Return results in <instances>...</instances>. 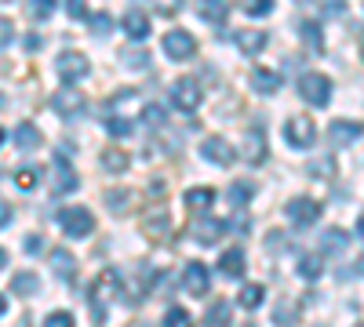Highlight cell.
I'll return each mask as SVG.
<instances>
[{
    "instance_id": "1",
    "label": "cell",
    "mask_w": 364,
    "mask_h": 327,
    "mask_svg": "<svg viewBox=\"0 0 364 327\" xmlns=\"http://www.w3.org/2000/svg\"><path fill=\"white\" fill-rule=\"evenodd\" d=\"M120 294V273L117 270H106L99 280H95V287H91V316L95 320H106V309H109V302Z\"/></svg>"
},
{
    "instance_id": "2",
    "label": "cell",
    "mask_w": 364,
    "mask_h": 327,
    "mask_svg": "<svg viewBox=\"0 0 364 327\" xmlns=\"http://www.w3.org/2000/svg\"><path fill=\"white\" fill-rule=\"evenodd\" d=\"M58 226H63V233L73 236V240H84V236L95 233V218H91L87 207H63V211H58Z\"/></svg>"
},
{
    "instance_id": "3",
    "label": "cell",
    "mask_w": 364,
    "mask_h": 327,
    "mask_svg": "<svg viewBox=\"0 0 364 327\" xmlns=\"http://www.w3.org/2000/svg\"><path fill=\"white\" fill-rule=\"evenodd\" d=\"M48 182H51V196H66V193H73V189L80 186V178H77L73 164L58 153V157L51 160V167H48Z\"/></svg>"
},
{
    "instance_id": "4",
    "label": "cell",
    "mask_w": 364,
    "mask_h": 327,
    "mask_svg": "<svg viewBox=\"0 0 364 327\" xmlns=\"http://www.w3.org/2000/svg\"><path fill=\"white\" fill-rule=\"evenodd\" d=\"M299 95L306 99V106H328V99H331V80L324 77V73H302V80H299Z\"/></svg>"
},
{
    "instance_id": "5",
    "label": "cell",
    "mask_w": 364,
    "mask_h": 327,
    "mask_svg": "<svg viewBox=\"0 0 364 327\" xmlns=\"http://www.w3.org/2000/svg\"><path fill=\"white\" fill-rule=\"evenodd\" d=\"M284 135H288V145H295V150H310V145L317 142V128L310 116H291V121L284 124Z\"/></svg>"
},
{
    "instance_id": "6",
    "label": "cell",
    "mask_w": 364,
    "mask_h": 327,
    "mask_svg": "<svg viewBox=\"0 0 364 327\" xmlns=\"http://www.w3.org/2000/svg\"><path fill=\"white\" fill-rule=\"evenodd\" d=\"M55 70H58V77H63L66 84H77V80L87 77L91 62H87V55H80V51H63L58 62H55Z\"/></svg>"
},
{
    "instance_id": "7",
    "label": "cell",
    "mask_w": 364,
    "mask_h": 327,
    "mask_svg": "<svg viewBox=\"0 0 364 327\" xmlns=\"http://www.w3.org/2000/svg\"><path fill=\"white\" fill-rule=\"evenodd\" d=\"M171 106L182 109V113H193V109L200 106V84L190 80V77L175 80V84H171Z\"/></svg>"
},
{
    "instance_id": "8",
    "label": "cell",
    "mask_w": 364,
    "mask_h": 327,
    "mask_svg": "<svg viewBox=\"0 0 364 327\" xmlns=\"http://www.w3.org/2000/svg\"><path fill=\"white\" fill-rule=\"evenodd\" d=\"M288 218L295 229H310L321 218V204L310 196H295V200H288Z\"/></svg>"
},
{
    "instance_id": "9",
    "label": "cell",
    "mask_w": 364,
    "mask_h": 327,
    "mask_svg": "<svg viewBox=\"0 0 364 327\" xmlns=\"http://www.w3.org/2000/svg\"><path fill=\"white\" fill-rule=\"evenodd\" d=\"M164 51H168V58H175V62H186V58H193V51H197V40L186 33V29H171V33L164 37Z\"/></svg>"
},
{
    "instance_id": "10",
    "label": "cell",
    "mask_w": 364,
    "mask_h": 327,
    "mask_svg": "<svg viewBox=\"0 0 364 327\" xmlns=\"http://www.w3.org/2000/svg\"><path fill=\"white\" fill-rule=\"evenodd\" d=\"M208 287H211V280H208V265H200V262H186V270H182V291H190L193 299H204Z\"/></svg>"
},
{
    "instance_id": "11",
    "label": "cell",
    "mask_w": 364,
    "mask_h": 327,
    "mask_svg": "<svg viewBox=\"0 0 364 327\" xmlns=\"http://www.w3.org/2000/svg\"><path fill=\"white\" fill-rule=\"evenodd\" d=\"M200 153H204V160H208V164H215V167H230V164L237 160L233 145H230L226 138H204Z\"/></svg>"
},
{
    "instance_id": "12",
    "label": "cell",
    "mask_w": 364,
    "mask_h": 327,
    "mask_svg": "<svg viewBox=\"0 0 364 327\" xmlns=\"http://www.w3.org/2000/svg\"><path fill=\"white\" fill-rule=\"evenodd\" d=\"M223 233H230V226L223 218H200V222L190 226V236H193L197 244H219Z\"/></svg>"
},
{
    "instance_id": "13",
    "label": "cell",
    "mask_w": 364,
    "mask_h": 327,
    "mask_svg": "<svg viewBox=\"0 0 364 327\" xmlns=\"http://www.w3.org/2000/svg\"><path fill=\"white\" fill-rule=\"evenodd\" d=\"M360 135H364V128H360L357 121H331V124H328L331 145H353Z\"/></svg>"
},
{
    "instance_id": "14",
    "label": "cell",
    "mask_w": 364,
    "mask_h": 327,
    "mask_svg": "<svg viewBox=\"0 0 364 327\" xmlns=\"http://www.w3.org/2000/svg\"><path fill=\"white\" fill-rule=\"evenodd\" d=\"M245 270H248V258H245V251H240V248L219 255V273H226L230 280H240V277H245Z\"/></svg>"
},
{
    "instance_id": "15",
    "label": "cell",
    "mask_w": 364,
    "mask_h": 327,
    "mask_svg": "<svg viewBox=\"0 0 364 327\" xmlns=\"http://www.w3.org/2000/svg\"><path fill=\"white\" fill-rule=\"evenodd\" d=\"M51 106H55V113L73 116V113H80V109H84V95H80V92H73V84H66L63 92H58V95L51 99Z\"/></svg>"
},
{
    "instance_id": "16",
    "label": "cell",
    "mask_w": 364,
    "mask_h": 327,
    "mask_svg": "<svg viewBox=\"0 0 364 327\" xmlns=\"http://www.w3.org/2000/svg\"><path fill=\"white\" fill-rule=\"evenodd\" d=\"M233 40H237V48L245 51V55H259L269 44V33H266V29H240Z\"/></svg>"
},
{
    "instance_id": "17",
    "label": "cell",
    "mask_w": 364,
    "mask_h": 327,
    "mask_svg": "<svg viewBox=\"0 0 364 327\" xmlns=\"http://www.w3.org/2000/svg\"><path fill=\"white\" fill-rule=\"evenodd\" d=\"M51 270H55L58 280H73V277H77V258H73V251L55 248V251H51Z\"/></svg>"
},
{
    "instance_id": "18",
    "label": "cell",
    "mask_w": 364,
    "mask_h": 327,
    "mask_svg": "<svg viewBox=\"0 0 364 327\" xmlns=\"http://www.w3.org/2000/svg\"><path fill=\"white\" fill-rule=\"evenodd\" d=\"M245 160H248L252 167H259V164L266 160V135H262V131H248V135H245Z\"/></svg>"
},
{
    "instance_id": "19",
    "label": "cell",
    "mask_w": 364,
    "mask_h": 327,
    "mask_svg": "<svg viewBox=\"0 0 364 327\" xmlns=\"http://www.w3.org/2000/svg\"><path fill=\"white\" fill-rule=\"evenodd\" d=\"M248 84L255 87L259 95H277V92H281V77L273 73V70H255V73L248 77Z\"/></svg>"
},
{
    "instance_id": "20",
    "label": "cell",
    "mask_w": 364,
    "mask_h": 327,
    "mask_svg": "<svg viewBox=\"0 0 364 327\" xmlns=\"http://www.w3.org/2000/svg\"><path fill=\"white\" fill-rule=\"evenodd\" d=\"M299 33H302V40H306V48L314 55H324V33H321V22L317 18H306V22L299 26Z\"/></svg>"
},
{
    "instance_id": "21",
    "label": "cell",
    "mask_w": 364,
    "mask_h": 327,
    "mask_svg": "<svg viewBox=\"0 0 364 327\" xmlns=\"http://www.w3.org/2000/svg\"><path fill=\"white\" fill-rule=\"evenodd\" d=\"M230 15V0H200V18L211 26H223Z\"/></svg>"
},
{
    "instance_id": "22",
    "label": "cell",
    "mask_w": 364,
    "mask_h": 327,
    "mask_svg": "<svg viewBox=\"0 0 364 327\" xmlns=\"http://www.w3.org/2000/svg\"><path fill=\"white\" fill-rule=\"evenodd\" d=\"M230 320H233V309H230V302H211L208 306V313H204V327H230Z\"/></svg>"
},
{
    "instance_id": "23",
    "label": "cell",
    "mask_w": 364,
    "mask_h": 327,
    "mask_svg": "<svg viewBox=\"0 0 364 327\" xmlns=\"http://www.w3.org/2000/svg\"><path fill=\"white\" fill-rule=\"evenodd\" d=\"M120 26H124V33H128L132 40H146V37H149V18L139 15V11H128Z\"/></svg>"
},
{
    "instance_id": "24",
    "label": "cell",
    "mask_w": 364,
    "mask_h": 327,
    "mask_svg": "<svg viewBox=\"0 0 364 327\" xmlns=\"http://www.w3.org/2000/svg\"><path fill=\"white\" fill-rule=\"evenodd\" d=\"M321 273H324V258L321 255H302L299 258V277L306 280V284L321 280Z\"/></svg>"
},
{
    "instance_id": "25",
    "label": "cell",
    "mask_w": 364,
    "mask_h": 327,
    "mask_svg": "<svg viewBox=\"0 0 364 327\" xmlns=\"http://www.w3.org/2000/svg\"><path fill=\"white\" fill-rule=\"evenodd\" d=\"M215 204V189H208V186H197L186 193V207L190 211H208V207Z\"/></svg>"
},
{
    "instance_id": "26",
    "label": "cell",
    "mask_w": 364,
    "mask_h": 327,
    "mask_svg": "<svg viewBox=\"0 0 364 327\" xmlns=\"http://www.w3.org/2000/svg\"><path fill=\"white\" fill-rule=\"evenodd\" d=\"M41 142H44V138H41V131H37L33 124H18V128H15V145H18V150L29 153V150H37Z\"/></svg>"
},
{
    "instance_id": "27",
    "label": "cell",
    "mask_w": 364,
    "mask_h": 327,
    "mask_svg": "<svg viewBox=\"0 0 364 327\" xmlns=\"http://www.w3.org/2000/svg\"><path fill=\"white\" fill-rule=\"evenodd\" d=\"M321 244H324L328 255H339V251H346V244H350V233H343V229H328V233L321 236Z\"/></svg>"
},
{
    "instance_id": "28",
    "label": "cell",
    "mask_w": 364,
    "mask_h": 327,
    "mask_svg": "<svg viewBox=\"0 0 364 327\" xmlns=\"http://www.w3.org/2000/svg\"><path fill=\"white\" fill-rule=\"evenodd\" d=\"M102 167L113 171V174H120V171H128V167H132V157H128V153H120V150H106V153H102Z\"/></svg>"
},
{
    "instance_id": "29",
    "label": "cell",
    "mask_w": 364,
    "mask_h": 327,
    "mask_svg": "<svg viewBox=\"0 0 364 327\" xmlns=\"http://www.w3.org/2000/svg\"><path fill=\"white\" fill-rule=\"evenodd\" d=\"M11 291H15V294H22V299H29V294H37V291H41V284H37V277H33V273H15Z\"/></svg>"
},
{
    "instance_id": "30",
    "label": "cell",
    "mask_w": 364,
    "mask_h": 327,
    "mask_svg": "<svg viewBox=\"0 0 364 327\" xmlns=\"http://www.w3.org/2000/svg\"><path fill=\"white\" fill-rule=\"evenodd\" d=\"M37 182H41V171H37V167H18V171H15V186H18L22 193H33Z\"/></svg>"
},
{
    "instance_id": "31",
    "label": "cell",
    "mask_w": 364,
    "mask_h": 327,
    "mask_svg": "<svg viewBox=\"0 0 364 327\" xmlns=\"http://www.w3.org/2000/svg\"><path fill=\"white\" fill-rule=\"evenodd\" d=\"M252 196H255V186H252V182H233V186H230V204H233V207L252 204Z\"/></svg>"
},
{
    "instance_id": "32",
    "label": "cell",
    "mask_w": 364,
    "mask_h": 327,
    "mask_svg": "<svg viewBox=\"0 0 364 327\" xmlns=\"http://www.w3.org/2000/svg\"><path fill=\"white\" fill-rule=\"evenodd\" d=\"M29 18L33 22H48L51 18V11H55V0H29Z\"/></svg>"
},
{
    "instance_id": "33",
    "label": "cell",
    "mask_w": 364,
    "mask_h": 327,
    "mask_svg": "<svg viewBox=\"0 0 364 327\" xmlns=\"http://www.w3.org/2000/svg\"><path fill=\"white\" fill-rule=\"evenodd\" d=\"M237 302L245 306V309H255V306L262 302V287H259V284H248V287H240V294H237Z\"/></svg>"
},
{
    "instance_id": "34",
    "label": "cell",
    "mask_w": 364,
    "mask_h": 327,
    "mask_svg": "<svg viewBox=\"0 0 364 327\" xmlns=\"http://www.w3.org/2000/svg\"><path fill=\"white\" fill-rule=\"evenodd\" d=\"M87 22H91V33H95V37H109L113 33V15H106V11L102 15H91Z\"/></svg>"
},
{
    "instance_id": "35",
    "label": "cell",
    "mask_w": 364,
    "mask_h": 327,
    "mask_svg": "<svg viewBox=\"0 0 364 327\" xmlns=\"http://www.w3.org/2000/svg\"><path fill=\"white\" fill-rule=\"evenodd\" d=\"M106 131H109L113 138H128L135 128H132V121H124V116H109V121H106Z\"/></svg>"
},
{
    "instance_id": "36",
    "label": "cell",
    "mask_w": 364,
    "mask_h": 327,
    "mask_svg": "<svg viewBox=\"0 0 364 327\" xmlns=\"http://www.w3.org/2000/svg\"><path fill=\"white\" fill-rule=\"evenodd\" d=\"M142 121H146L149 128H164V124H168V113H164L161 106H146V109H142Z\"/></svg>"
},
{
    "instance_id": "37",
    "label": "cell",
    "mask_w": 364,
    "mask_h": 327,
    "mask_svg": "<svg viewBox=\"0 0 364 327\" xmlns=\"http://www.w3.org/2000/svg\"><path fill=\"white\" fill-rule=\"evenodd\" d=\"M44 327H77V323H73V313L55 309V313H48V316H44Z\"/></svg>"
},
{
    "instance_id": "38",
    "label": "cell",
    "mask_w": 364,
    "mask_h": 327,
    "mask_svg": "<svg viewBox=\"0 0 364 327\" xmlns=\"http://www.w3.org/2000/svg\"><path fill=\"white\" fill-rule=\"evenodd\" d=\"M106 204L113 207V211H124V207L132 204V193H128V189H109V193H106Z\"/></svg>"
},
{
    "instance_id": "39",
    "label": "cell",
    "mask_w": 364,
    "mask_h": 327,
    "mask_svg": "<svg viewBox=\"0 0 364 327\" xmlns=\"http://www.w3.org/2000/svg\"><path fill=\"white\" fill-rule=\"evenodd\" d=\"M146 233L154 236V240H157V236H168V233H171V226H168V215H161V218L154 215V218L146 222Z\"/></svg>"
},
{
    "instance_id": "40",
    "label": "cell",
    "mask_w": 364,
    "mask_h": 327,
    "mask_svg": "<svg viewBox=\"0 0 364 327\" xmlns=\"http://www.w3.org/2000/svg\"><path fill=\"white\" fill-rule=\"evenodd\" d=\"M240 8L248 15H269L273 11V0H240Z\"/></svg>"
},
{
    "instance_id": "41",
    "label": "cell",
    "mask_w": 364,
    "mask_h": 327,
    "mask_svg": "<svg viewBox=\"0 0 364 327\" xmlns=\"http://www.w3.org/2000/svg\"><path fill=\"white\" fill-rule=\"evenodd\" d=\"M164 327H190V313L186 309H168Z\"/></svg>"
},
{
    "instance_id": "42",
    "label": "cell",
    "mask_w": 364,
    "mask_h": 327,
    "mask_svg": "<svg viewBox=\"0 0 364 327\" xmlns=\"http://www.w3.org/2000/svg\"><path fill=\"white\" fill-rule=\"evenodd\" d=\"M66 11H70V18H77V22H84V18H87L84 0H66Z\"/></svg>"
},
{
    "instance_id": "43",
    "label": "cell",
    "mask_w": 364,
    "mask_h": 327,
    "mask_svg": "<svg viewBox=\"0 0 364 327\" xmlns=\"http://www.w3.org/2000/svg\"><path fill=\"white\" fill-rule=\"evenodd\" d=\"M11 37H15V26H11L4 15H0V48H8V44H11Z\"/></svg>"
},
{
    "instance_id": "44",
    "label": "cell",
    "mask_w": 364,
    "mask_h": 327,
    "mask_svg": "<svg viewBox=\"0 0 364 327\" xmlns=\"http://www.w3.org/2000/svg\"><path fill=\"white\" fill-rule=\"evenodd\" d=\"M26 255H44V236H26Z\"/></svg>"
},
{
    "instance_id": "45",
    "label": "cell",
    "mask_w": 364,
    "mask_h": 327,
    "mask_svg": "<svg viewBox=\"0 0 364 327\" xmlns=\"http://www.w3.org/2000/svg\"><path fill=\"white\" fill-rule=\"evenodd\" d=\"M273 323H281V327H288V323H295V313H291L288 306H281V309H273Z\"/></svg>"
},
{
    "instance_id": "46",
    "label": "cell",
    "mask_w": 364,
    "mask_h": 327,
    "mask_svg": "<svg viewBox=\"0 0 364 327\" xmlns=\"http://www.w3.org/2000/svg\"><path fill=\"white\" fill-rule=\"evenodd\" d=\"M266 248H269V251L288 248V236H284V233H269V236H266Z\"/></svg>"
},
{
    "instance_id": "47",
    "label": "cell",
    "mask_w": 364,
    "mask_h": 327,
    "mask_svg": "<svg viewBox=\"0 0 364 327\" xmlns=\"http://www.w3.org/2000/svg\"><path fill=\"white\" fill-rule=\"evenodd\" d=\"M124 62H128V66H146V62H149V55H146V51H128V55H124Z\"/></svg>"
},
{
    "instance_id": "48",
    "label": "cell",
    "mask_w": 364,
    "mask_h": 327,
    "mask_svg": "<svg viewBox=\"0 0 364 327\" xmlns=\"http://www.w3.org/2000/svg\"><path fill=\"white\" fill-rule=\"evenodd\" d=\"M346 11V0H331V4H324V15L328 18H336V15H343Z\"/></svg>"
},
{
    "instance_id": "49",
    "label": "cell",
    "mask_w": 364,
    "mask_h": 327,
    "mask_svg": "<svg viewBox=\"0 0 364 327\" xmlns=\"http://www.w3.org/2000/svg\"><path fill=\"white\" fill-rule=\"evenodd\" d=\"M11 215H15V211H11V204H8L4 196H0V229H4V226L11 222Z\"/></svg>"
},
{
    "instance_id": "50",
    "label": "cell",
    "mask_w": 364,
    "mask_h": 327,
    "mask_svg": "<svg viewBox=\"0 0 364 327\" xmlns=\"http://www.w3.org/2000/svg\"><path fill=\"white\" fill-rule=\"evenodd\" d=\"M314 174H331V160L324 157V160H314V167H310Z\"/></svg>"
},
{
    "instance_id": "51",
    "label": "cell",
    "mask_w": 364,
    "mask_h": 327,
    "mask_svg": "<svg viewBox=\"0 0 364 327\" xmlns=\"http://www.w3.org/2000/svg\"><path fill=\"white\" fill-rule=\"evenodd\" d=\"M178 4H182V0H157V8H161V11H168V15H171Z\"/></svg>"
},
{
    "instance_id": "52",
    "label": "cell",
    "mask_w": 364,
    "mask_h": 327,
    "mask_svg": "<svg viewBox=\"0 0 364 327\" xmlns=\"http://www.w3.org/2000/svg\"><path fill=\"white\" fill-rule=\"evenodd\" d=\"M37 48H41V37L29 33V37H26V51H37Z\"/></svg>"
},
{
    "instance_id": "53",
    "label": "cell",
    "mask_w": 364,
    "mask_h": 327,
    "mask_svg": "<svg viewBox=\"0 0 364 327\" xmlns=\"http://www.w3.org/2000/svg\"><path fill=\"white\" fill-rule=\"evenodd\" d=\"M4 265H8V255H4V248H0V270H4Z\"/></svg>"
},
{
    "instance_id": "54",
    "label": "cell",
    "mask_w": 364,
    "mask_h": 327,
    "mask_svg": "<svg viewBox=\"0 0 364 327\" xmlns=\"http://www.w3.org/2000/svg\"><path fill=\"white\" fill-rule=\"evenodd\" d=\"M357 233H360V236H364V215H360V218H357Z\"/></svg>"
},
{
    "instance_id": "55",
    "label": "cell",
    "mask_w": 364,
    "mask_h": 327,
    "mask_svg": "<svg viewBox=\"0 0 364 327\" xmlns=\"http://www.w3.org/2000/svg\"><path fill=\"white\" fill-rule=\"evenodd\" d=\"M4 309H8V306H4V294H0V316H4Z\"/></svg>"
},
{
    "instance_id": "56",
    "label": "cell",
    "mask_w": 364,
    "mask_h": 327,
    "mask_svg": "<svg viewBox=\"0 0 364 327\" xmlns=\"http://www.w3.org/2000/svg\"><path fill=\"white\" fill-rule=\"evenodd\" d=\"M357 273H364V255H360V262H357Z\"/></svg>"
},
{
    "instance_id": "57",
    "label": "cell",
    "mask_w": 364,
    "mask_h": 327,
    "mask_svg": "<svg viewBox=\"0 0 364 327\" xmlns=\"http://www.w3.org/2000/svg\"><path fill=\"white\" fill-rule=\"evenodd\" d=\"M360 55H364V37H360Z\"/></svg>"
},
{
    "instance_id": "58",
    "label": "cell",
    "mask_w": 364,
    "mask_h": 327,
    "mask_svg": "<svg viewBox=\"0 0 364 327\" xmlns=\"http://www.w3.org/2000/svg\"><path fill=\"white\" fill-rule=\"evenodd\" d=\"M0 142H4V128H0Z\"/></svg>"
},
{
    "instance_id": "59",
    "label": "cell",
    "mask_w": 364,
    "mask_h": 327,
    "mask_svg": "<svg viewBox=\"0 0 364 327\" xmlns=\"http://www.w3.org/2000/svg\"><path fill=\"white\" fill-rule=\"evenodd\" d=\"M299 4H310V0H299Z\"/></svg>"
},
{
    "instance_id": "60",
    "label": "cell",
    "mask_w": 364,
    "mask_h": 327,
    "mask_svg": "<svg viewBox=\"0 0 364 327\" xmlns=\"http://www.w3.org/2000/svg\"><path fill=\"white\" fill-rule=\"evenodd\" d=\"M357 327H364V323H357Z\"/></svg>"
}]
</instances>
